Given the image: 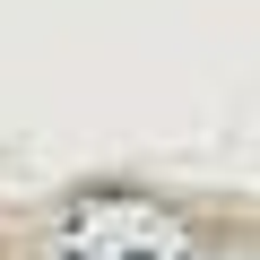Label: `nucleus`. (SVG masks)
Listing matches in <instances>:
<instances>
[{
	"label": "nucleus",
	"instance_id": "2",
	"mask_svg": "<svg viewBox=\"0 0 260 260\" xmlns=\"http://www.w3.org/2000/svg\"><path fill=\"white\" fill-rule=\"evenodd\" d=\"M200 260H260V225H217V234H200Z\"/></svg>",
	"mask_w": 260,
	"mask_h": 260
},
{
	"label": "nucleus",
	"instance_id": "1",
	"mask_svg": "<svg viewBox=\"0 0 260 260\" xmlns=\"http://www.w3.org/2000/svg\"><path fill=\"white\" fill-rule=\"evenodd\" d=\"M52 260H200V225L148 191H78L52 217Z\"/></svg>",
	"mask_w": 260,
	"mask_h": 260
}]
</instances>
